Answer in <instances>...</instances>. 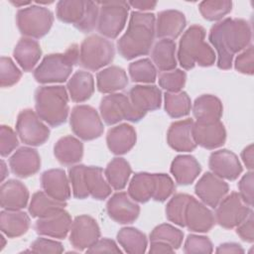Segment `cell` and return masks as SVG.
Returning <instances> with one entry per match:
<instances>
[{
  "instance_id": "cell-46",
  "label": "cell",
  "mask_w": 254,
  "mask_h": 254,
  "mask_svg": "<svg viewBox=\"0 0 254 254\" xmlns=\"http://www.w3.org/2000/svg\"><path fill=\"white\" fill-rule=\"evenodd\" d=\"M159 85L166 92H179L183 89L187 81V73L179 68L164 71L159 75Z\"/></svg>"
},
{
  "instance_id": "cell-49",
  "label": "cell",
  "mask_w": 254,
  "mask_h": 254,
  "mask_svg": "<svg viewBox=\"0 0 254 254\" xmlns=\"http://www.w3.org/2000/svg\"><path fill=\"white\" fill-rule=\"evenodd\" d=\"M176 187L172 178L167 174H155V191L153 199L163 202L175 191Z\"/></svg>"
},
{
  "instance_id": "cell-18",
  "label": "cell",
  "mask_w": 254,
  "mask_h": 254,
  "mask_svg": "<svg viewBox=\"0 0 254 254\" xmlns=\"http://www.w3.org/2000/svg\"><path fill=\"white\" fill-rule=\"evenodd\" d=\"M186 226L192 232H208L215 224L212 211L201 201L192 197L190 199L185 215Z\"/></svg>"
},
{
  "instance_id": "cell-31",
  "label": "cell",
  "mask_w": 254,
  "mask_h": 254,
  "mask_svg": "<svg viewBox=\"0 0 254 254\" xmlns=\"http://www.w3.org/2000/svg\"><path fill=\"white\" fill-rule=\"evenodd\" d=\"M54 155L62 165L72 166L82 159L83 144L71 135L62 137L54 146Z\"/></svg>"
},
{
  "instance_id": "cell-55",
  "label": "cell",
  "mask_w": 254,
  "mask_h": 254,
  "mask_svg": "<svg viewBox=\"0 0 254 254\" xmlns=\"http://www.w3.org/2000/svg\"><path fill=\"white\" fill-rule=\"evenodd\" d=\"M236 233L245 242L252 243L254 241V217L252 210L248 216L236 226Z\"/></svg>"
},
{
  "instance_id": "cell-62",
  "label": "cell",
  "mask_w": 254,
  "mask_h": 254,
  "mask_svg": "<svg viewBox=\"0 0 254 254\" xmlns=\"http://www.w3.org/2000/svg\"><path fill=\"white\" fill-rule=\"evenodd\" d=\"M10 2L13 5H15L16 7H23V8L30 6L32 4V1H13V0H11Z\"/></svg>"
},
{
  "instance_id": "cell-11",
  "label": "cell",
  "mask_w": 254,
  "mask_h": 254,
  "mask_svg": "<svg viewBox=\"0 0 254 254\" xmlns=\"http://www.w3.org/2000/svg\"><path fill=\"white\" fill-rule=\"evenodd\" d=\"M16 133L20 140L29 146H41L50 138V129L30 108L22 110L17 117Z\"/></svg>"
},
{
  "instance_id": "cell-12",
  "label": "cell",
  "mask_w": 254,
  "mask_h": 254,
  "mask_svg": "<svg viewBox=\"0 0 254 254\" xmlns=\"http://www.w3.org/2000/svg\"><path fill=\"white\" fill-rule=\"evenodd\" d=\"M215 208V222L226 229L236 227L252 210L236 191L226 194Z\"/></svg>"
},
{
  "instance_id": "cell-34",
  "label": "cell",
  "mask_w": 254,
  "mask_h": 254,
  "mask_svg": "<svg viewBox=\"0 0 254 254\" xmlns=\"http://www.w3.org/2000/svg\"><path fill=\"white\" fill-rule=\"evenodd\" d=\"M176 43L171 39H161L155 44L151 52V59L160 71H170L176 68Z\"/></svg>"
},
{
  "instance_id": "cell-21",
  "label": "cell",
  "mask_w": 254,
  "mask_h": 254,
  "mask_svg": "<svg viewBox=\"0 0 254 254\" xmlns=\"http://www.w3.org/2000/svg\"><path fill=\"white\" fill-rule=\"evenodd\" d=\"M11 172L16 177L25 179L39 172L41 158L38 151L32 147H21L9 159Z\"/></svg>"
},
{
  "instance_id": "cell-17",
  "label": "cell",
  "mask_w": 254,
  "mask_h": 254,
  "mask_svg": "<svg viewBox=\"0 0 254 254\" xmlns=\"http://www.w3.org/2000/svg\"><path fill=\"white\" fill-rule=\"evenodd\" d=\"M192 137L196 145L213 150L225 143L226 130L223 123L218 121L213 122H193Z\"/></svg>"
},
{
  "instance_id": "cell-42",
  "label": "cell",
  "mask_w": 254,
  "mask_h": 254,
  "mask_svg": "<svg viewBox=\"0 0 254 254\" xmlns=\"http://www.w3.org/2000/svg\"><path fill=\"white\" fill-rule=\"evenodd\" d=\"M128 72L134 82L153 83L157 79V68L150 59H141L131 63Z\"/></svg>"
},
{
  "instance_id": "cell-58",
  "label": "cell",
  "mask_w": 254,
  "mask_h": 254,
  "mask_svg": "<svg viewBox=\"0 0 254 254\" xmlns=\"http://www.w3.org/2000/svg\"><path fill=\"white\" fill-rule=\"evenodd\" d=\"M216 253H235V254H242L244 253V249L242 246L235 242H226L220 244L216 250Z\"/></svg>"
},
{
  "instance_id": "cell-48",
  "label": "cell",
  "mask_w": 254,
  "mask_h": 254,
  "mask_svg": "<svg viewBox=\"0 0 254 254\" xmlns=\"http://www.w3.org/2000/svg\"><path fill=\"white\" fill-rule=\"evenodd\" d=\"M22 77V71L11 58L0 59V84L2 87H10L16 84Z\"/></svg>"
},
{
  "instance_id": "cell-29",
  "label": "cell",
  "mask_w": 254,
  "mask_h": 254,
  "mask_svg": "<svg viewBox=\"0 0 254 254\" xmlns=\"http://www.w3.org/2000/svg\"><path fill=\"white\" fill-rule=\"evenodd\" d=\"M128 84L126 71L117 65H110L96 74V86L101 93H115L124 89Z\"/></svg>"
},
{
  "instance_id": "cell-14",
  "label": "cell",
  "mask_w": 254,
  "mask_h": 254,
  "mask_svg": "<svg viewBox=\"0 0 254 254\" xmlns=\"http://www.w3.org/2000/svg\"><path fill=\"white\" fill-rule=\"evenodd\" d=\"M229 187L222 179L211 172H206L197 181L194 192L205 205L215 208L222 198L228 193Z\"/></svg>"
},
{
  "instance_id": "cell-40",
  "label": "cell",
  "mask_w": 254,
  "mask_h": 254,
  "mask_svg": "<svg viewBox=\"0 0 254 254\" xmlns=\"http://www.w3.org/2000/svg\"><path fill=\"white\" fill-rule=\"evenodd\" d=\"M117 241L123 250L129 254L146 252L148 240L146 235L135 227H123L117 233Z\"/></svg>"
},
{
  "instance_id": "cell-52",
  "label": "cell",
  "mask_w": 254,
  "mask_h": 254,
  "mask_svg": "<svg viewBox=\"0 0 254 254\" xmlns=\"http://www.w3.org/2000/svg\"><path fill=\"white\" fill-rule=\"evenodd\" d=\"M234 66L237 71L243 74L252 75L254 73V49L247 47L235 59Z\"/></svg>"
},
{
  "instance_id": "cell-47",
  "label": "cell",
  "mask_w": 254,
  "mask_h": 254,
  "mask_svg": "<svg viewBox=\"0 0 254 254\" xmlns=\"http://www.w3.org/2000/svg\"><path fill=\"white\" fill-rule=\"evenodd\" d=\"M84 165H73L68 170V180L71 184V190L72 194L75 198L83 199L89 196L88 190L86 189L85 185V178H84V172H85Z\"/></svg>"
},
{
  "instance_id": "cell-27",
  "label": "cell",
  "mask_w": 254,
  "mask_h": 254,
  "mask_svg": "<svg viewBox=\"0 0 254 254\" xmlns=\"http://www.w3.org/2000/svg\"><path fill=\"white\" fill-rule=\"evenodd\" d=\"M170 171L177 184L188 186L196 180L201 172V167L193 156L179 155L173 160Z\"/></svg>"
},
{
  "instance_id": "cell-57",
  "label": "cell",
  "mask_w": 254,
  "mask_h": 254,
  "mask_svg": "<svg viewBox=\"0 0 254 254\" xmlns=\"http://www.w3.org/2000/svg\"><path fill=\"white\" fill-rule=\"evenodd\" d=\"M241 159L249 171L254 169V147L253 144L246 146L241 152Z\"/></svg>"
},
{
  "instance_id": "cell-9",
  "label": "cell",
  "mask_w": 254,
  "mask_h": 254,
  "mask_svg": "<svg viewBox=\"0 0 254 254\" xmlns=\"http://www.w3.org/2000/svg\"><path fill=\"white\" fill-rule=\"evenodd\" d=\"M97 31L106 39H116L124 29L130 6L126 1L98 2Z\"/></svg>"
},
{
  "instance_id": "cell-3",
  "label": "cell",
  "mask_w": 254,
  "mask_h": 254,
  "mask_svg": "<svg viewBox=\"0 0 254 254\" xmlns=\"http://www.w3.org/2000/svg\"><path fill=\"white\" fill-rule=\"evenodd\" d=\"M205 30L200 25H191L183 34L178 48V61L187 70L199 66H211L216 60L213 49L204 41Z\"/></svg>"
},
{
  "instance_id": "cell-8",
  "label": "cell",
  "mask_w": 254,
  "mask_h": 254,
  "mask_svg": "<svg viewBox=\"0 0 254 254\" xmlns=\"http://www.w3.org/2000/svg\"><path fill=\"white\" fill-rule=\"evenodd\" d=\"M99 111L101 118L109 126L117 124L122 120L139 122L146 115V113L135 108L128 95L120 92L111 93L102 97L99 104Z\"/></svg>"
},
{
  "instance_id": "cell-7",
  "label": "cell",
  "mask_w": 254,
  "mask_h": 254,
  "mask_svg": "<svg viewBox=\"0 0 254 254\" xmlns=\"http://www.w3.org/2000/svg\"><path fill=\"white\" fill-rule=\"evenodd\" d=\"M16 23L24 37L40 39L50 32L54 23V15L44 6L31 4L18 10Z\"/></svg>"
},
{
  "instance_id": "cell-54",
  "label": "cell",
  "mask_w": 254,
  "mask_h": 254,
  "mask_svg": "<svg viewBox=\"0 0 254 254\" xmlns=\"http://www.w3.org/2000/svg\"><path fill=\"white\" fill-rule=\"evenodd\" d=\"M253 184H254V173L249 171L246 173L238 183L239 195L242 200L249 205L250 207L253 205Z\"/></svg>"
},
{
  "instance_id": "cell-50",
  "label": "cell",
  "mask_w": 254,
  "mask_h": 254,
  "mask_svg": "<svg viewBox=\"0 0 254 254\" xmlns=\"http://www.w3.org/2000/svg\"><path fill=\"white\" fill-rule=\"evenodd\" d=\"M213 246L208 237L203 235L189 234L184 245V252L192 253H212Z\"/></svg>"
},
{
  "instance_id": "cell-39",
  "label": "cell",
  "mask_w": 254,
  "mask_h": 254,
  "mask_svg": "<svg viewBox=\"0 0 254 254\" xmlns=\"http://www.w3.org/2000/svg\"><path fill=\"white\" fill-rule=\"evenodd\" d=\"M132 174L130 164L124 158H114L104 170V176L108 184L115 190H123Z\"/></svg>"
},
{
  "instance_id": "cell-1",
  "label": "cell",
  "mask_w": 254,
  "mask_h": 254,
  "mask_svg": "<svg viewBox=\"0 0 254 254\" xmlns=\"http://www.w3.org/2000/svg\"><path fill=\"white\" fill-rule=\"evenodd\" d=\"M208 40L217 53V67L229 69L234 56L250 45L251 25L244 19L229 17L222 19L210 28Z\"/></svg>"
},
{
  "instance_id": "cell-43",
  "label": "cell",
  "mask_w": 254,
  "mask_h": 254,
  "mask_svg": "<svg viewBox=\"0 0 254 254\" xmlns=\"http://www.w3.org/2000/svg\"><path fill=\"white\" fill-rule=\"evenodd\" d=\"M190 198L191 195L188 193L180 192L173 195L166 205V216L168 220L181 227H185L186 209Z\"/></svg>"
},
{
  "instance_id": "cell-5",
  "label": "cell",
  "mask_w": 254,
  "mask_h": 254,
  "mask_svg": "<svg viewBox=\"0 0 254 254\" xmlns=\"http://www.w3.org/2000/svg\"><path fill=\"white\" fill-rule=\"evenodd\" d=\"M79 48L73 44L64 53L47 55L34 70V78L37 82L62 83L68 79L72 68L78 64Z\"/></svg>"
},
{
  "instance_id": "cell-26",
  "label": "cell",
  "mask_w": 254,
  "mask_h": 254,
  "mask_svg": "<svg viewBox=\"0 0 254 254\" xmlns=\"http://www.w3.org/2000/svg\"><path fill=\"white\" fill-rule=\"evenodd\" d=\"M128 96L135 108L141 112L147 113L161 107L162 91L156 85H135L129 90Z\"/></svg>"
},
{
  "instance_id": "cell-33",
  "label": "cell",
  "mask_w": 254,
  "mask_h": 254,
  "mask_svg": "<svg viewBox=\"0 0 254 254\" xmlns=\"http://www.w3.org/2000/svg\"><path fill=\"white\" fill-rule=\"evenodd\" d=\"M30 227V217L22 210L3 209L0 212V229L8 238L25 234Z\"/></svg>"
},
{
  "instance_id": "cell-24",
  "label": "cell",
  "mask_w": 254,
  "mask_h": 254,
  "mask_svg": "<svg viewBox=\"0 0 254 254\" xmlns=\"http://www.w3.org/2000/svg\"><path fill=\"white\" fill-rule=\"evenodd\" d=\"M29 200L27 187L18 180H8L0 187V204L3 209L21 210Z\"/></svg>"
},
{
  "instance_id": "cell-38",
  "label": "cell",
  "mask_w": 254,
  "mask_h": 254,
  "mask_svg": "<svg viewBox=\"0 0 254 254\" xmlns=\"http://www.w3.org/2000/svg\"><path fill=\"white\" fill-rule=\"evenodd\" d=\"M65 206V201L57 200L48 195L45 191L39 190L32 195L29 204V212L32 217L43 218L64 209Z\"/></svg>"
},
{
  "instance_id": "cell-56",
  "label": "cell",
  "mask_w": 254,
  "mask_h": 254,
  "mask_svg": "<svg viewBox=\"0 0 254 254\" xmlns=\"http://www.w3.org/2000/svg\"><path fill=\"white\" fill-rule=\"evenodd\" d=\"M87 253H121V249L115 243L114 240L108 238L98 239L92 246L86 249Z\"/></svg>"
},
{
  "instance_id": "cell-13",
  "label": "cell",
  "mask_w": 254,
  "mask_h": 254,
  "mask_svg": "<svg viewBox=\"0 0 254 254\" xmlns=\"http://www.w3.org/2000/svg\"><path fill=\"white\" fill-rule=\"evenodd\" d=\"M100 237V228L96 220L87 214L76 216L71 223L69 242L71 246L83 251L92 246Z\"/></svg>"
},
{
  "instance_id": "cell-6",
  "label": "cell",
  "mask_w": 254,
  "mask_h": 254,
  "mask_svg": "<svg viewBox=\"0 0 254 254\" xmlns=\"http://www.w3.org/2000/svg\"><path fill=\"white\" fill-rule=\"evenodd\" d=\"M114 56L113 43L102 36L93 34L85 38L79 47L78 64L85 69L96 71L111 64Z\"/></svg>"
},
{
  "instance_id": "cell-23",
  "label": "cell",
  "mask_w": 254,
  "mask_h": 254,
  "mask_svg": "<svg viewBox=\"0 0 254 254\" xmlns=\"http://www.w3.org/2000/svg\"><path fill=\"white\" fill-rule=\"evenodd\" d=\"M136 141V130L127 123H121L110 128L106 135L107 147L114 155H124L128 153L135 146Z\"/></svg>"
},
{
  "instance_id": "cell-53",
  "label": "cell",
  "mask_w": 254,
  "mask_h": 254,
  "mask_svg": "<svg viewBox=\"0 0 254 254\" xmlns=\"http://www.w3.org/2000/svg\"><path fill=\"white\" fill-rule=\"evenodd\" d=\"M30 247L34 253H62L64 250L61 242L44 237L37 238Z\"/></svg>"
},
{
  "instance_id": "cell-20",
  "label": "cell",
  "mask_w": 254,
  "mask_h": 254,
  "mask_svg": "<svg viewBox=\"0 0 254 254\" xmlns=\"http://www.w3.org/2000/svg\"><path fill=\"white\" fill-rule=\"evenodd\" d=\"M193 120L190 118L173 122L167 132L169 146L177 152H191L196 148L192 137Z\"/></svg>"
},
{
  "instance_id": "cell-41",
  "label": "cell",
  "mask_w": 254,
  "mask_h": 254,
  "mask_svg": "<svg viewBox=\"0 0 254 254\" xmlns=\"http://www.w3.org/2000/svg\"><path fill=\"white\" fill-rule=\"evenodd\" d=\"M164 102L165 111L172 118L187 116L191 109V101L186 91L166 92Z\"/></svg>"
},
{
  "instance_id": "cell-35",
  "label": "cell",
  "mask_w": 254,
  "mask_h": 254,
  "mask_svg": "<svg viewBox=\"0 0 254 254\" xmlns=\"http://www.w3.org/2000/svg\"><path fill=\"white\" fill-rule=\"evenodd\" d=\"M155 191V174L140 172L131 179L127 193L136 202L145 203L153 198Z\"/></svg>"
},
{
  "instance_id": "cell-63",
  "label": "cell",
  "mask_w": 254,
  "mask_h": 254,
  "mask_svg": "<svg viewBox=\"0 0 254 254\" xmlns=\"http://www.w3.org/2000/svg\"><path fill=\"white\" fill-rule=\"evenodd\" d=\"M0 239H1V241H2V243H1V245H0V246H1V247H0V251H1V250L5 247V244H6V242H5V238H4V234H3V233H2V235H1V238H0Z\"/></svg>"
},
{
  "instance_id": "cell-44",
  "label": "cell",
  "mask_w": 254,
  "mask_h": 254,
  "mask_svg": "<svg viewBox=\"0 0 254 254\" xmlns=\"http://www.w3.org/2000/svg\"><path fill=\"white\" fill-rule=\"evenodd\" d=\"M184 240V232L179 228L169 224L162 223L156 226L150 233L151 241H162L171 245L175 250L179 249Z\"/></svg>"
},
{
  "instance_id": "cell-61",
  "label": "cell",
  "mask_w": 254,
  "mask_h": 254,
  "mask_svg": "<svg viewBox=\"0 0 254 254\" xmlns=\"http://www.w3.org/2000/svg\"><path fill=\"white\" fill-rule=\"evenodd\" d=\"M8 174H9V171H8V169L6 167V164H5L4 160H1V182L2 183L4 182V180L6 179Z\"/></svg>"
},
{
  "instance_id": "cell-28",
  "label": "cell",
  "mask_w": 254,
  "mask_h": 254,
  "mask_svg": "<svg viewBox=\"0 0 254 254\" xmlns=\"http://www.w3.org/2000/svg\"><path fill=\"white\" fill-rule=\"evenodd\" d=\"M13 57L24 71H31L42 57L39 43L31 38L23 37L16 44Z\"/></svg>"
},
{
  "instance_id": "cell-51",
  "label": "cell",
  "mask_w": 254,
  "mask_h": 254,
  "mask_svg": "<svg viewBox=\"0 0 254 254\" xmlns=\"http://www.w3.org/2000/svg\"><path fill=\"white\" fill-rule=\"evenodd\" d=\"M17 133L7 125L0 127V154L2 157L10 155L19 145Z\"/></svg>"
},
{
  "instance_id": "cell-4",
  "label": "cell",
  "mask_w": 254,
  "mask_h": 254,
  "mask_svg": "<svg viewBox=\"0 0 254 254\" xmlns=\"http://www.w3.org/2000/svg\"><path fill=\"white\" fill-rule=\"evenodd\" d=\"M69 95L63 85H45L35 92V109L38 116L52 127L64 124L68 116Z\"/></svg>"
},
{
  "instance_id": "cell-22",
  "label": "cell",
  "mask_w": 254,
  "mask_h": 254,
  "mask_svg": "<svg viewBox=\"0 0 254 254\" xmlns=\"http://www.w3.org/2000/svg\"><path fill=\"white\" fill-rule=\"evenodd\" d=\"M41 185L44 191L57 200L66 201L70 197L69 180L62 169L45 171L41 176Z\"/></svg>"
},
{
  "instance_id": "cell-59",
  "label": "cell",
  "mask_w": 254,
  "mask_h": 254,
  "mask_svg": "<svg viewBox=\"0 0 254 254\" xmlns=\"http://www.w3.org/2000/svg\"><path fill=\"white\" fill-rule=\"evenodd\" d=\"M129 6L137 9L139 12H147L150 10H154L157 6L156 1H142V0H135V1H128Z\"/></svg>"
},
{
  "instance_id": "cell-16",
  "label": "cell",
  "mask_w": 254,
  "mask_h": 254,
  "mask_svg": "<svg viewBox=\"0 0 254 254\" xmlns=\"http://www.w3.org/2000/svg\"><path fill=\"white\" fill-rule=\"evenodd\" d=\"M208 166L212 174L227 181H235L243 171L236 154L227 149L212 152L209 156Z\"/></svg>"
},
{
  "instance_id": "cell-10",
  "label": "cell",
  "mask_w": 254,
  "mask_h": 254,
  "mask_svg": "<svg viewBox=\"0 0 254 254\" xmlns=\"http://www.w3.org/2000/svg\"><path fill=\"white\" fill-rule=\"evenodd\" d=\"M69 124L73 134L84 141L97 139L104 131L98 112L90 105H75L71 109Z\"/></svg>"
},
{
  "instance_id": "cell-30",
  "label": "cell",
  "mask_w": 254,
  "mask_h": 254,
  "mask_svg": "<svg viewBox=\"0 0 254 254\" xmlns=\"http://www.w3.org/2000/svg\"><path fill=\"white\" fill-rule=\"evenodd\" d=\"M191 110L196 121L213 122L220 120L223 106L218 97L212 94H202L194 100Z\"/></svg>"
},
{
  "instance_id": "cell-32",
  "label": "cell",
  "mask_w": 254,
  "mask_h": 254,
  "mask_svg": "<svg viewBox=\"0 0 254 254\" xmlns=\"http://www.w3.org/2000/svg\"><path fill=\"white\" fill-rule=\"evenodd\" d=\"M66 90L73 102L88 100L94 92V78L88 71L77 70L67 80Z\"/></svg>"
},
{
  "instance_id": "cell-60",
  "label": "cell",
  "mask_w": 254,
  "mask_h": 254,
  "mask_svg": "<svg viewBox=\"0 0 254 254\" xmlns=\"http://www.w3.org/2000/svg\"><path fill=\"white\" fill-rule=\"evenodd\" d=\"M175 249L166 242L151 241L149 253H174Z\"/></svg>"
},
{
  "instance_id": "cell-2",
  "label": "cell",
  "mask_w": 254,
  "mask_h": 254,
  "mask_svg": "<svg viewBox=\"0 0 254 254\" xmlns=\"http://www.w3.org/2000/svg\"><path fill=\"white\" fill-rule=\"evenodd\" d=\"M156 37V16L149 12L133 11L126 32L117 41V51L125 60L146 56Z\"/></svg>"
},
{
  "instance_id": "cell-15",
  "label": "cell",
  "mask_w": 254,
  "mask_h": 254,
  "mask_svg": "<svg viewBox=\"0 0 254 254\" xmlns=\"http://www.w3.org/2000/svg\"><path fill=\"white\" fill-rule=\"evenodd\" d=\"M106 210L109 217L120 224L133 223L140 214V206L125 191L114 193L107 200Z\"/></svg>"
},
{
  "instance_id": "cell-36",
  "label": "cell",
  "mask_w": 254,
  "mask_h": 254,
  "mask_svg": "<svg viewBox=\"0 0 254 254\" xmlns=\"http://www.w3.org/2000/svg\"><path fill=\"white\" fill-rule=\"evenodd\" d=\"M87 10V1L84 0H61L57 3V18L66 24H72L75 28L83 21Z\"/></svg>"
},
{
  "instance_id": "cell-45",
  "label": "cell",
  "mask_w": 254,
  "mask_h": 254,
  "mask_svg": "<svg viewBox=\"0 0 254 254\" xmlns=\"http://www.w3.org/2000/svg\"><path fill=\"white\" fill-rule=\"evenodd\" d=\"M198 10L207 21H220L232 10V2L229 0H206L198 4Z\"/></svg>"
},
{
  "instance_id": "cell-37",
  "label": "cell",
  "mask_w": 254,
  "mask_h": 254,
  "mask_svg": "<svg viewBox=\"0 0 254 254\" xmlns=\"http://www.w3.org/2000/svg\"><path fill=\"white\" fill-rule=\"evenodd\" d=\"M85 185L89 195L93 198L102 200L107 198L112 191V188L108 184L100 167L88 166L84 172Z\"/></svg>"
},
{
  "instance_id": "cell-25",
  "label": "cell",
  "mask_w": 254,
  "mask_h": 254,
  "mask_svg": "<svg viewBox=\"0 0 254 254\" xmlns=\"http://www.w3.org/2000/svg\"><path fill=\"white\" fill-rule=\"evenodd\" d=\"M187 25L185 15L178 10L161 11L156 19V37L161 39H177Z\"/></svg>"
},
{
  "instance_id": "cell-19",
  "label": "cell",
  "mask_w": 254,
  "mask_h": 254,
  "mask_svg": "<svg viewBox=\"0 0 254 254\" xmlns=\"http://www.w3.org/2000/svg\"><path fill=\"white\" fill-rule=\"evenodd\" d=\"M71 223L72 220L69 213L62 209L47 217L38 218L35 229L39 235L64 239L70 231Z\"/></svg>"
}]
</instances>
